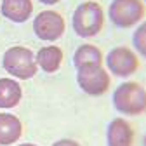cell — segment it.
<instances>
[{
	"mask_svg": "<svg viewBox=\"0 0 146 146\" xmlns=\"http://www.w3.org/2000/svg\"><path fill=\"white\" fill-rule=\"evenodd\" d=\"M143 146H146V134L143 136Z\"/></svg>",
	"mask_w": 146,
	"mask_h": 146,
	"instance_id": "obj_18",
	"label": "cell"
},
{
	"mask_svg": "<svg viewBox=\"0 0 146 146\" xmlns=\"http://www.w3.org/2000/svg\"><path fill=\"white\" fill-rule=\"evenodd\" d=\"M17 146H38V144H35V143H23V144H17Z\"/></svg>",
	"mask_w": 146,
	"mask_h": 146,
	"instance_id": "obj_17",
	"label": "cell"
},
{
	"mask_svg": "<svg viewBox=\"0 0 146 146\" xmlns=\"http://www.w3.org/2000/svg\"><path fill=\"white\" fill-rule=\"evenodd\" d=\"M143 2H144V5H146V0H143Z\"/></svg>",
	"mask_w": 146,
	"mask_h": 146,
	"instance_id": "obj_19",
	"label": "cell"
},
{
	"mask_svg": "<svg viewBox=\"0 0 146 146\" xmlns=\"http://www.w3.org/2000/svg\"><path fill=\"white\" fill-rule=\"evenodd\" d=\"M71 26L80 38H94L104 26V9L96 0H85L73 11Z\"/></svg>",
	"mask_w": 146,
	"mask_h": 146,
	"instance_id": "obj_1",
	"label": "cell"
},
{
	"mask_svg": "<svg viewBox=\"0 0 146 146\" xmlns=\"http://www.w3.org/2000/svg\"><path fill=\"white\" fill-rule=\"evenodd\" d=\"M104 64L110 75L118 78H129L139 70V58L134 52V49L120 45V47H113L106 54Z\"/></svg>",
	"mask_w": 146,
	"mask_h": 146,
	"instance_id": "obj_5",
	"label": "cell"
},
{
	"mask_svg": "<svg viewBox=\"0 0 146 146\" xmlns=\"http://www.w3.org/2000/svg\"><path fill=\"white\" fill-rule=\"evenodd\" d=\"M132 47L136 54H139L146 59V21H141L136 26L134 35H132Z\"/></svg>",
	"mask_w": 146,
	"mask_h": 146,
	"instance_id": "obj_14",
	"label": "cell"
},
{
	"mask_svg": "<svg viewBox=\"0 0 146 146\" xmlns=\"http://www.w3.org/2000/svg\"><path fill=\"white\" fill-rule=\"evenodd\" d=\"M103 64H104V54L94 44H82L77 47L75 54H73V66H75V70L103 66Z\"/></svg>",
	"mask_w": 146,
	"mask_h": 146,
	"instance_id": "obj_12",
	"label": "cell"
},
{
	"mask_svg": "<svg viewBox=\"0 0 146 146\" xmlns=\"http://www.w3.org/2000/svg\"><path fill=\"white\" fill-rule=\"evenodd\" d=\"M21 99H23V89L19 82L9 77L0 78V108L2 110L16 108L21 103Z\"/></svg>",
	"mask_w": 146,
	"mask_h": 146,
	"instance_id": "obj_13",
	"label": "cell"
},
{
	"mask_svg": "<svg viewBox=\"0 0 146 146\" xmlns=\"http://www.w3.org/2000/svg\"><path fill=\"white\" fill-rule=\"evenodd\" d=\"M52 146H82V144L78 141H75V139L64 137V139H58L56 143H52Z\"/></svg>",
	"mask_w": 146,
	"mask_h": 146,
	"instance_id": "obj_15",
	"label": "cell"
},
{
	"mask_svg": "<svg viewBox=\"0 0 146 146\" xmlns=\"http://www.w3.org/2000/svg\"><path fill=\"white\" fill-rule=\"evenodd\" d=\"M40 4H44V5H56V4H59L61 0H38Z\"/></svg>",
	"mask_w": 146,
	"mask_h": 146,
	"instance_id": "obj_16",
	"label": "cell"
},
{
	"mask_svg": "<svg viewBox=\"0 0 146 146\" xmlns=\"http://www.w3.org/2000/svg\"><path fill=\"white\" fill-rule=\"evenodd\" d=\"M136 131L127 118H113L106 127V146H134Z\"/></svg>",
	"mask_w": 146,
	"mask_h": 146,
	"instance_id": "obj_8",
	"label": "cell"
},
{
	"mask_svg": "<svg viewBox=\"0 0 146 146\" xmlns=\"http://www.w3.org/2000/svg\"><path fill=\"white\" fill-rule=\"evenodd\" d=\"M2 66L16 80H30L38 71L35 52L25 45L9 47L2 56Z\"/></svg>",
	"mask_w": 146,
	"mask_h": 146,
	"instance_id": "obj_3",
	"label": "cell"
},
{
	"mask_svg": "<svg viewBox=\"0 0 146 146\" xmlns=\"http://www.w3.org/2000/svg\"><path fill=\"white\" fill-rule=\"evenodd\" d=\"M63 59H64L63 49L58 47V45H52V44L40 47L35 54L36 66H38V70H42L44 73H56L61 68Z\"/></svg>",
	"mask_w": 146,
	"mask_h": 146,
	"instance_id": "obj_9",
	"label": "cell"
},
{
	"mask_svg": "<svg viewBox=\"0 0 146 146\" xmlns=\"http://www.w3.org/2000/svg\"><path fill=\"white\" fill-rule=\"evenodd\" d=\"M113 108L123 117H139L146 113V89L137 82H122L113 90Z\"/></svg>",
	"mask_w": 146,
	"mask_h": 146,
	"instance_id": "obj_2",
	"label": "cell"
},
{
	"mask_svg": "<svg viewBox=\"0 0 146 146\" xmlns=\"http://www.w3.org/2000/svg\"><path fill=\"white\" fill-rule=\"evenodd\" d=\"M146 5L143 0H111L108 5V19L117 28L129 30L144 21Z\"/></svg>",
	"mask_w": 146,
	"mask_h": 146,
	"instance_id": "obj_4",
	"label": "cell"
},
{
	"mask_svg": "<svg viewBox=\"0 0 146 146\" xmlns=\"http://www.w3.org/2000/svg\"><path fill=\"white\" fill-rule=\"evenodd\" d=\"M77 84L87 96L99 98L108 92L111 85V75L104 66H90L77 70Z\"/></svg>",
	"mask_w": 146,
	"mask_h": 146,
	"instance_id": "obj_7",
	"label": "cell"
},
{
	"mask_svg": "<svg viewBox=\"0 0 146 146\" xmlns=\"http://www.w3.org/2000/svg\"><path fill=\"white\" fill-rule=\"evenodd\" d=\"M33 31L36 35V38H40L44 42H56L66 31V23L64 17L52 9L40 11L33 19Z\"/></svg>",
	"mask_w": 146,
	"mask_h": 146,
	"instance_id": "obj_6",
	"label": "cell"
},
{
	"mask_svg": "<svg viewBox=\"0 0 146 146\" xmlns=\"http://www.w3.org/2000/svg\"><path fill=\"white\" fill-rule=\"evenodd\" d=\"M23 136V123L12 113H0V146L16 144Z\"/></svg>",
	"mask_w": 146,
	"mask_h": 146,
	"instance_id": "obj_11",
	"label": "cell"
},
{
	"mask_svg": "<svg viewBox=\"0 0 146 146\" xmlns=\"http://www.w3.org/2000/svg\"><path fill=\"white\" fill-rule=\"evenodd\" d=\"M0 12L12 23H25L33 14V0H2Z\"/></svg>",
	"mask_w": 146,
	"mask_h": 146,
	"instance_id": "obj_10",
	"label": "cell"
}]
</instances>
